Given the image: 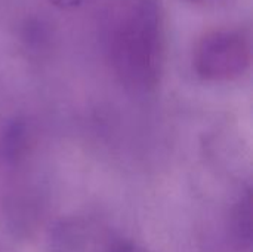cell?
<instances>
[{
	"mask_svg": "<svg viewBox=\"0 0 253 252\" xmlns=\"http://www.w3.org/2000/svg\"><path fill=\"white\" fill-rule=\"evenodd\" d=\"M105 53L113 74L133 92H150L166 62V16L162 0H125L105 30Z\"/></svg>",
	"mask_w": 253,
	"mask_h": 252,
	"instance_id": "cell-1",
	"label": "cell"
},
{
	"mask_svg": "<svg viewBox=\"0 0 253 252\" xmlns=\"http://www.w3.org/2000/svg\"><path fill=\"white\" fill-rule=\"evenodd\" d=\"M252 62V36L245 25H219L199 36L193 49V68L208 82H233L248 73Z\"/></svg>",
	"mask_w": 253,
	"mask_h": 252,
	"instance_id": "cell-2",
	"label": "cell"
},
{
	"mask_svg": "<svg viewBox=\"0 0 253 252\" xmlns=\"http://www.w3.org/2000/svg\"><path fill=\"white\" fill-rule=\"evenodd\" d=\"M251 196L249 193L246 195L245 199L239 203L236 209V217H234V232L237 236V241L240 242L242 247L251 250L252 244V206H251Z\"/></svg>",
	"mask_w": 253,
	"mask_h": 252,
	"instance_id": "cell-3",
	"label": "cell"
},
{
	"mask_svg": "<svg viewBox=\"0 0 253 252\" xmlns=\"http://www.w3.org/2000/svg\"><path fill=\"white\" fill-rule=\"evenodd\" d=\"M193 4H197V6H202V7H212V9H216V7H225L228 4H231L234 0H187Z\"/></svg>",
	"mask_w": 253,
	"mask_h": 252,
	"instance_id": "cell-4",
	"label": "cell"
},
{
	"mask_svg": "<svg viewBox=\"0 0 253 252\" xmlns=\"http://www.w3.org/2000/svg\"><path fill=\"white\" fill-rule=\"evenodd\" d=\"M52 4L58 6V7H64V9H70V7H77L82 6L83 3L89 1V0H49Z\"/></svg>",
	"mask_w": 253,
	"mask_h": 252,
	"instance_id": "cell-5",
	"label": "cell"
},
{
	"mask_svg": "<svg viewBox=\"0 0 253 252\" xmlns=\"http://www.w3.org/2000/svg\"><path fill=\"white\" fill-rule=\"evenodd\" d=\"M114 252H144V251H141V250H138V248H135V247L127 245V247H122V248L116 250Z\"/></svg>",
	"mask_w": 253,
	"mask_h": 252,
	"instance_id": "cell-6",
	"label": "cell"
},
{
	"mask_svg": "<svg viewBox=\"0 0 253 252\" xmlns=\"http://www.w3.org/2000/svg\"><path fill=\"white\" fill-rule=\"evenodd\" d=\"M0 252H10V251H7V250H4V248H3V247L0 245Z\"/></svg>",
	"mask_w": 253,
	"mask_h": 252,
	"instance_id": "cell-7",
	"label": "cell"
}]
</instances>
